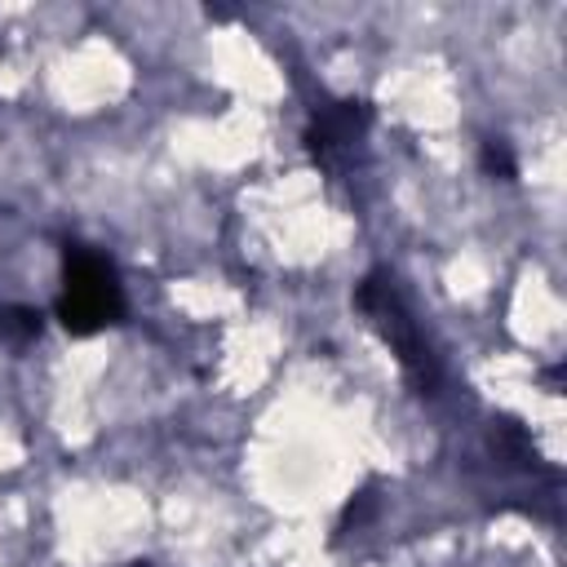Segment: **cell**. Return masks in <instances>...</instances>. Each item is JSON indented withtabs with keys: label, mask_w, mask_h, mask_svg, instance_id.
<instances>
[{
	"label": "cell",
	"mask_w": 567,
	"mask_h": 567,
	"mask_svg": "<svg viewBox=\"0 0 567 567\" xmlns=\"http://www.w3.org/2000/svg\"><path fill=\"white\" fill-rule=\"evenodd\" d=\"M354 301L372 319V328L385 337V346L394 350V359L408 372V381L421 394H434L439 381H443V363H439V354H434V346H430V337H425L408 292L399 288V279L390 270H368L359 292H354Z\"/></svg>",
	"instance_id": "6da1fadb"
},
{
	"label": "cell",
	"mask_w": 567,
	"mask_h": 567,
	"mask_svg": "<svg viewBox=\"0 0 567 567\" xmlns=\"http://www.w3.org/2000/svg\"><path fill=\"white\" fill-rule=\"evenodd\" d=\"M53 315L71 337H93L102 328H115L124 319V288L111 266V257L93 252L89 244L62 248V292Z\"/></svg>",
	"instance_id": "7a4b0ae2"
},
{
	"label": "cell",
	"mask_w": 567,
	"mask_h": 567,
	"mask_svg": "<svg viewBox=\"0 0 567 567\" xmlns=\"http://www.w3.org/2000/svg\"><path fill=\"white\" fill-rule=\"evenodd\" d=\"M368 124H372V111H368L363 102H354V97H346V102H328V106H319V111L310 115L306 146H310V155H315L319 164L337 168L341 159L354 155V146H363Z\"/></svg>",
	"instance_id": "3957f363"
},
{
	"label": "cell",
	"mask_w": 567,
	"mask_h": 567,
	"mask_svg": "<svg viewBox=\"0 0 567 567\" xmlns=\"http://www.w3.org/2000/svg\"><path fill=\"white\" fill-rule=\"evenodd\" d=\"M0 337H13V341L40 337V315L27 306H0Z\"/></svg>",
	"instance_id": "277c9868"
},
{
	"label": "cell",
	"mask_w": 567,
	"mask_h": 567,
	"mask_svg": "<svg viewBox=\"0 0 567 567\" xmlns=\"http://www.w3.org/2000/svg\"><path fill=\"white\" fill-rule=\"evenodd\" d=\"M483 168L492 173V177H514L518 173V164H514V155H509V142H501V137H487L483 142Z\"/></svg>",
	"instance_id": "5b68a950"
}]
</instances>
